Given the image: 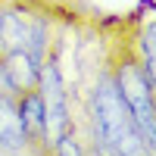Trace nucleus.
I'll list each match as a JSON object with an SVG mask.
<instances>
[{
    "instance_id": "obj_9",
    "label": "nucleus",
    "mask_w": 156,
    "mask_h": 156,
    "mask_svg": "<svg viewBox=\"0 0 156 156\" xmlns=\"http://www.w3.org/2000/svg\"><path fill=\"white\" fill-rule=\"evenodd\" d=\"M3 94H12V87H9V81H6V72H3V56H0V97ZM16 97V94H12Z\"/></svg>"
},
{
    "instance_id": "obj_3",
    "label": "nucleus",
    "mask_w": 156,
    "mask_h": 156,
    "mask_svg": "<svg viewBox=\"0 0 156 156\" xmlns=\"http://www.w3.org/2000/svg\"><path fill=\"white\" fill-rule=\"evenodd\" d=\"M44 97V106H47V137H50V147L53 140L72 128V109H69V90H66V78H62L59 69V59L56 53H50L47 62L41 66V84H37Z\"/></svg>"
},
{
    "instance_id": "obj_7",
    "label": "nucleus",
    "mask_w": 156,
    "mask_h": 156,
    "mask_svg": "<svg viewBox=\"0 0 156 156\" xmlns=\"http://www.w3.org/2000/svg\"><path fill=\"white\" fill-rule=\"evenodd\" d=\"M131 47H134L140 66L147 69L150 81H153V87H156V16L147 19V22L131 34Z\"/></svg>"
},
{
    "instance_id": "obj_1",
    "label": "nucleus",
    "mask_w": 156,
    "mask_h": 156,
    "mask_svg": "<svg viewBox=\"0 0 156 156\" xmlns=\"http://www.w3.org/2000/svg\"><path fill=\"white\" fill-rule=\"evenodd\" d=\"M87 112H90V140L94 150L103 156H156L144 140L134 122L131 109L115 84L112 69H100L87 94Z\"/></svg>"
},
{
    "instance_id": "obj_4",
    "label": "nucleus",
    "mask_w": 156,
    "mask_h": 156,
    "mask_svg": "<svg viewBox=\"0 0 156 156\" xmlns=\"http://www.w3.org/2000/svg\"><path fill=\"white\" fill-rule=\"evenodd\" d=\"M16 109H19V122L25 128V134L34 147L50 150V137H47V106H44V97L41 90H25V94L16 97Z\"/></svg>"
},
{
    "instance_id": "obj_2",
    "label": "nucleus",
    "mask_w": 156,
    "mask_h": 156,
    "mask_svg": "<svg viewBox=\"0 0 156 156\" xmlns=\"http://www.w3.org/2000/svg\"><path fill=\"white\" fill-rule=\"evenodd\" d=\"M109 69L115 75V84H119V90H122V97L128 103V109H131V115H134V122L140 128V134H144V140L156 153V87L150 81L147 69L140 66L131 41L122 44V53L112 56Z\"/></svg>"
},
{
    "instance_id": "obj_5",
    "label": "nucleus",
    "mask_w": 156,
    "mask_h": 156,
    "mask_svg": "<svg viewBox=\"0 0 156 156\" xmlns=\"http://www.w3.org/2000/svg\"><path fill=\"white\" fill-rule=\"evenodd\" d=\"M3 72H6V81L12 87V94H25V90H34L41 84V66L25 53V50H9L3 53Z\"/></svg>"
},
{
    "instance_id": "obj_6",
    "label": "nucleus",
    "mask_w": 156,
    "mask_h": 156,
    "mask_svg": "<svg viewBox=\"0 0 156 156\" xmlns=\"http://www.w3.org/2000/svg\"><path fill=\"white\" fill-rule=\"evenodd\" d=\"M34 147L25 128L19 122V109H16V97L3 94L0 97V153H16V150H28Z\"/></svg>"
},
{
    "instance_id": "obj_8",
    "label": "nucleus",
    "mask_w": 156,
    "mask_h": 156,
    "mask_svg": "<svg viewBox=\"0 0 156 156\" xmlns=\"http://www.w3.org/2000/svg\"><path fill=\"white\" fill-rule=\"evenodd\" d=\"M50 153L53 156H90L87 150H84V144L78 140V134H75V128H69V131H62L56 140H53V147H50Z\"/></svg>"
}]
</instances>
